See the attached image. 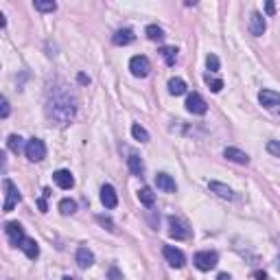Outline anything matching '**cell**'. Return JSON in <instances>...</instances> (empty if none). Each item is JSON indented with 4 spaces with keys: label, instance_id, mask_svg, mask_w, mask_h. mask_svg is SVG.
Instances as JSON below:
<instances>
[{
    "label": "cell",
    "instance_id": "obj_16",
    "mask_svg": "<svg viewBox=\"0 0 280 280\" xmlns=\"http://www.w3.org/2000/svg\"><path fill=\"white\" fill-rule=\"evenodd\" d=\"M77 265L81 269H88V267H92V263H94V254L90 252L88 247H79L77 249Z\"/></svg>",
    "mask_w": 280,
    "mask_h": 280
},
{
    "label": "cell",
    "instance_id": "obj_35",
    "mask_svg": "<svg viewBox=\"0 0 280 280\" xmlns=\"http://www.w3.org/2000/svg\"><path fill=\"white\" fill-rule=\"evenodd\" d=\"M265 11H267L269 16H272V13L276 11V4H274V2H267V4H265Z\"/></svg>",
    "mask_w": 280,
    "mask_h": 280
},
{
    "label": "cell",
    "instance_id": "obj_40",
    "mask_svg": "<svg viewBox=\"0 0 280 280\" xmlns=\"http://www.w3.org/2000/svg\"><path fill=\"white\" fill-rule=\"evenodd\" d=\"M64 280H77V278H73V276H66Z\"/></svg>",
    "mask_w": 280,
    "mask_h": 280
},
{
    "label": "cell",
    "instance_id": "obj_1",
    "mask_svg": "<svg viewBox=\"0 0 280 280\" xmlns=\"http://www.w3.org/2000/svg\"><path fill=\"white\" fill-rule=\"evenodd\" d=\"M77 114V99L70 90H66V85H57L48 92L46 101V116L53 120L55 125L64 127Z\"/></svg>",
    "mask_w": 280,
    "mask_h": 280
},
{
    "label": "cell",
    "instance_id": "obj_17",
    "mask_svg": "<svg viewBox=\"0 0 280 280\" xmlns=\"http://www.w3.org/2000/svg\"><path fill=\"white\" fill-rule=\"evenodd\" d=\"M223 156H226L228 160L237 162V164H249V156H247V154H243L241 149H234V147H226Z\"/></svg>",
    "mask_w": 280,
    "mask_h": 280
},
{
    "label": "cell",
    "instance_id": "obj_2",
    "mask_svg": "<svg viewBox=\"0 0 280 280\" xmlns=\"http://www.w3.org/2000/svg\"><path fill=\"white\" fill-rule=\"evenodd\" d=\"M2 186H4V203H2V210H4V212H11L13 208L18 206V201L22 200V197H20V193H18L16 184H13V182L9 180V177H4Z\"/></svg>",
    "mask_w": 280,
    "mask_h": 280
},
{
    "label": "cell",
    "instance_id": "obj_22",
    "mask_svg": "<svg viewBox=\"0 0 280 280\" xmlns=\"http://www.w3.org/2000/svg\"><path fill=\"white\" fill-rule=\"evenodd\" d=\"M138 200H140V203H145L147 208H151L154 206V201H156V193L151 191L149 186H142L138 191Z\"/></svg>",
    "mask_w": 280,
    "mask_h": 280
},
{
    "label": "cell",
    "instance_id": "obj_15",
    "mask_svg": "<svg viewBox=\"0 0 280 280\" xmlns=\"http://www.w3.org/2000/svg\"><path fill=\"white\" fill-rule=\"evenodd\" d=\"M136 40V35L131 29H120V31L114 33V38H112V42L116 44V46H127V44H131Z\"/></svg>",
    "mask_w": 280,
    "mask_h": 280
},
{
    "label": "cell",
    "instance_id": "obj_28",
    "mask_svg": "<svg viewBox=\"0 0 280 280\" xmlns=\"http://www.w3.org/2000/svg\"><path fill=\"white\" fill-rule=\"evenodd\" d=\"M131 136H134L136 140H140V142H147V140H149V131H147L142 125H138V123L131 125Z\"/></svg>",
    "mask_w": 280,
    "mask_h": 280
},
{
    "label": "cell",
    "instance_id": "obj_30",
    "mask_svg": "<svg viewBox=\"0 0 280 280\" xmlns=\"http://www.w3.org/2000/svg\"><path fill=\"white\" fill-rule=\"evenodd\" d=\"M206 66H208V70L215 75L217 70H219V57H217V55H208V57H206Z\"/></svg>",
    "mask_w": 280,
    "mask_h": 280
},
{
    "label": "cell",
    "instance_id": "obj_4",
    "mask_svg": "<svg viewBox=\"0 0 280 280\" xmlns=\"http://www.w3.org/2000/svg\"><path fill=\"white\" fill-rule=\"evenodd\" d=\"M193 263H195V267L201 269V272H210V269L217 267L219 256H217V252H197L195 256H193Z\"/></svg>",
    "mask_w": 280,
    "mask_h": 280
},
{
    "label": "cell",
    "instance_id": "obj_36",
    "mask_svg": "<svg viewBox=\"0 0 280 280\" xmlns=\"http://www.w3.org/2000/svg\"><path fill=\"white\" fill-rule=\"evenodd\" d=\"M38 206H40V210H42V212H46V197H44V195H42V200L38 201Z\"/></svg>",
    "mask_w": 280,
    "mask_h": 280
},
{
    "label": "cell",
    "instance_id": "obj_21",
    "mask_svg": "<svg viewBox=\"0 0 280 280\" xmlns=\"http://www.w3.org/2000/svg\"><path fill=\"white\" fill-rule=\"evenodd\" d=\"M169 92H171L173 96H182V94L186 92V81L180 79V77H173V79L169 81Z\"/></svg>",
    "mask_w": 280,
    "mask_h": 280
},
{
    "label": "cell",
    "instance_id": "obj_27",
    "mask_svg": "<svg viewBox=\"0 0 280 280\" xmlns=\"http://www.w3.org/2000/svg\"><path fill=\"white\" fill-rule=\"evenodd\" d=\"M162 53V57H164V62L169 64V66H175V62H177V48L175 46H164L160 50Z\"/></svg>",
    "mask_w": 280,
    "mask_h": 280
},
{
    "label": "cell",
    "instance_id": "obj_39",
    "mask_svg": "<svg viewBox=\"0 0 280 280\" xmlns=\"http://www.w3.org/2000/svg\"><path fill=\"white\" fill-rule=\"evenodd\" d=\"M254 276H256L258 280H265V278H267V276H265V272H256V274H254Z\"/></svg>",
    "mask_w": 280,
    "mask_h": 280
},
{
    "label": "cell",
    "instance_id": "obj_3",
    "mask_svg": "<svg viewBox=\"0 0 280 280\" xmlns=\"http://www.w3.org/2000/svg\"><path fill=\"white\" fill-rule=\"evenodd\" d=\"M169 234H171V239H175V241H186V239L191 237V228H188V223L184 219L171 217L169 219Z\"/></svg>",
    "mask_w": 280,
    "mask_h": 280
},
{
    "label": "cell",
    "instance_id": "obj_31",
    "mask_svg": "<svg viewBox=\"0 0 280 280\" xmlns=\"http://www.w3.org/2000/svg\"><path fill=\"white\" fill-rule=\"evenodd\" d=\"M267 151H269L272 156L280 158V142H278V140H269V142H267Z\"/></svg>",
    "mask_w": 280,
    "mask_h": 280
},
{
    "label": "cell",
    "instance_id": "obj_23",
    "mask_svg": "<svg viewBox=\"0 0 280 280\" xmlns=\"http://www.w3.org/2000/svg\"><path fill=\"white\" fill-rule=\"evenodd\" d=\"M7 149L13 151V154H20L22 149H27V145H24L22 138H20L18 134H11V136L7 138Z\"/></svg>",
    "mask_w": 280,
    "mask_h": 280
},
{
    "label": "cell",
    "instance_id": "obj_9",
    "mask_svg": "<svg viewBox=\"0 0 280 280\" xmlns=\"http://www.w3.org/2000/svg\"><path fill=\"white\" fill-rule=\"evenodd\" d=\"M4 232H7V237H9V241L13 243L16 247H20V243L24 241V230H22V226H20L18 221H7L4 223Z\"/></svg>",
    "mask_w": 280,
    "mask_h": 280
},
{
    "label": "cell",
    "instance_id": "obj_6",
    "mask_svg": "<svg viewBox=\"0 0 280 280\" xmlns=\"http://www.w3.org/2000/svg\"><path fill=\"white\" fill-rule=\"evenodd\" d=\"M129 70H131L134 77L145 79L147 75H149V70H151V64H149V59H147L145 55H136V57L129 59Z\"/></svg>",
    "mask_w": 280,
    "mask_h": 280
},
{
    "label": "cell",
    "instance_id": "obj_18",
    "mask_svg": "<svg viewBox=\"0 0 280 280\" xmlns=\"http://www.w3.org/2000/svg\"><path fill=\"white\" fill-rule=\"evenodd\" d=\"M210 191H215L219 197H223V200H237V195H234L232 188L221 184V182H210Z\"/></svg>",
    "mask_w": 280,
    "mask_h": 280
},
{
    "label": "cell",
    "instance_id": "obj_13",
    "mask_svg": "<svg viewBox=\"0 0 280 280\" xmlns=\"http://www.w3.org/2000/svg\"><path fill=\"white\" fill-rule=\"evenodd\" d=\"M101 201H103L105 208H116L119 206V197H116V191L112 184H105L101 188Z\"/></svg>",
    "mask_w": 280,
    "mask_h": 280
},
{
    "label": "cell",
    "instance_id": "obj_5",
    "mask_svg": "<svg viewBox=\"0 0 280 280\" xmlns=\"http://www.w3.org/2000/svg\"><path fill=\"white\" fill-rule=\"evenodd\" d=\"M24 154L31 162H40L46 158V145H44V140L40 138H31L27 142V149H24Z\"/></svg>",
    "mask_w": 280,
    "mask_h": 280
},
{
    "label": "cell",
    "instance_id": "obj_37",
    "mask_svg": "<svg viewBox=\"0 0 280 280\" xmlns=\"http://www.w3.org/2000/svg\"><path fill=\"white\" fill-rule=\"evenodd\" d=\"M217 280H232V278H230V274H219Z\"/></svg>",
    "mask_w": 280,
    "mask_h": 280
},
{
    "label": "cell",
    "instance_id": "obj_24",
    "mask_svg": "<svg viewBox=\"0 0 280 280\" xmlns=\"http://www.w3.org/2000/svg\"><path fill=\"white\" fill-rule=\"evenodd\" d=\"M35 9L42 13H53L55 9H57V2H53V0H35Z\"/></svg>",
    "mask_w": 280,
    "mask_h": 280
},
{
    "label": "cell",
    "instance_id": "obj_41",
    "mask_svg": "<svg viewBox=\"0 0 280 280\" xmlns=\"http://www.w3.org/2000/svg\"><path fill=\"white\" fill-rule=\"evenodd\" d=\"M276 112H278V114H280V108H276Z\"/></svg>",
    "mask_w": 280,
    "mask_h": 280
},
{
    "label": "cell",
    "instance_id": "obj_14",
    "mask_svg": "<svg viewBox=\"0 0 280 280\" xmlns=\"http://www.w3.org/2000/svg\"><path fill=\"white\" fill-rule=\"evenodd\" d=\"M156 184L160 191H164V193H175V180L169 175V173H158L156 175Z\"/></svg>",
    "mask_w": 280,
    "mask_h": 280
},
{
    "label": "cell",
    "instance_id": "obj_34",
    "mask_svg": "<svg viewBox=\"0 0 280 280\" xmlns=\"http://www.w3.org/2000/svg\"><path fill=\"white\" fill-rule=\"evenodd\" d=\"M96 221H99V223H101V226H105V228H108V230H110V232H116V228H114V223H112V221H110V219H105V217H96Z\"/></svg>",
    "mask_w": 280,
    "mask_h": 280
},
{
    "label": "cell",
    "instance_id": "obj_20",
    "mask_svg": "<svg viewBox=\"0 0 280 280\" xmlns=\"http://www.w3.org/2000/svg\"><path fill=\"white\" fill-rule=\"evenodd\" d=\"M127 166H129V171L134 173V175H142V171H145V162H142V158L136 156V154H131L127 158Z\"/></svg>",
    "mask_w": 280,
    "mask_h": 280
},
{
    "label": "cell",
    "instance_id": "obj_25",
    "mask_svg": "<svg viewBox=\"0 0 280 280\" xmlns=\"http://www.w3.org/2000/svg\"><path fill=\"white\" fill-rule=\"evenodd\" d=\"M203 81H206V85L212 90V92H221V88H223V81L219 79V77H215L212 73H208L206 77H203Z\"/></svg>",
    "mask_w": 280,
    "mask_h": 280
},
{
    "label": "cell",
    "instance_id": "obj_26",
    "mask_svg": "<svg viewBox=\"0 0 280 280\" xmlns=\"http://www.w3.org/2000/svg\"><path fill=\"white\" fill-rule=\"evenodd\" d=\"M145 33H147V38H149L151 42H160V40L164 38V31H162V29L158 27V24H149Z\"/></svg>",
    "mask_w": 280,
    "mask_h": 280
},
{
    "label": "cell",
    "instance_id": "obj_29",
    "mask_svg": "<svg viewBox=\"0 0 280 280\" xmlns=\"http://www.w3.org/2000/svg\"><path fill=\"white\" fill-rule=\"evenodd\" d=\"M75 210H77V201L75 200H62L59 201V212H62V215H73Z\"/></svg>",
    "mask_w": 280,
    "mask_h": 280
},
{
    "label": "cell",
    "instance_id": "obj_33",
    "mask_svg": "<svg viewBox=\"0 0 280 280\" xmlns=\"http://www.w3.org/2000/svg\"><path fill=\"white\" fill-rule=\"evenodd\" d=\"M108 276H110V280H123V274H120L119 267H114V265L108 269Z\"/></svg>",
    "mask_w": 280,
    "mask_h": 280
},
{
    "label": "cell",
    "instance_id": "obj_38",
    "mask_svg": "<svg viewBox=\"0 0 280 280\" xmlns=\"http://www.w3.org/2000/svg\"><path fill=\"white\" fill-rule=\"evenodd\" d=\"M79 83H90V79L85 75H79Z\"/></svg>",
    "mask_w": 280,
    "mask_h": 280
},
{
    "label": "cell",
    "instance_id": "obj_32",
    "mask_svg": "<svg viewBox=\"0 0 280 280\" xmlns=\"http://www.w3.org/2000/svg\"><path fill=\"white\" fill-rule=\"evenodd\" d=\"M7 116H9V101L2 96L0 99V119H7Z\"/></svg>",
    "mask_w": 280,
    "mask_h": 280
},
{
    "label": "cell",
    "instance_id": "obj_12",
    "mask_svg": "<svg viewBox=\"0 0 280 280\" xmlns=\"http://www.w3.org/2000/svg\"><path fill=\"white\" fill-rule=\"evenodd\" d=\"M53 180H55V184H57L59 188H64V191H70V188L75 186L73 173H70V171H64V169L55 171V173H53Z\"/></svg>",
    "mask_w": 280,
    "mask_h": 280
},
{
    "label": "cell",
    "instance_id": "obj_8",
    "mask_svg": "<svg viewBox=\"0 0 280 280\" xmlns=\"http://www.w3.org/2000/svg\"><path fill=\"white\" fill-rule=\"evenodd\" d=\"M186 110L191 112V114L201 116V114H206L208 103H206V101H203V96H201V94L193 92V94H188V99H186Z\"/></svg>",
    "mask_w": 280,
    "mask_h": 280
},
{
    "label": "cell",
    "instance_id": "obj_11",
    "mask_svg": "<svg viewBox=\"0 0 280 280\" xmlns=\"http://www.w3.org/2000/svg\"><path fill=\"white\" fill-rule=\"evenodd\" d=\"M258 101H261L263 108L276 110L278 105H280V94L274 92V90H261V92H258Z\"/></svg>",
    "mask_w": 280,
    "mask_h": 280
},
{
    "label": "cell",
    "instance_id": "obj_10",
    "mask_svg": "<svg viewBox=\"0 0 280 280\" xmlns=\"http://www.w3.org/2000/svg\"><path fill=\"white\" fill-rule=\"evenodd\" d=\"M247 27H249V33H252L254 38H261V35L265 33V29H267L263 13H258V11L249 13V24H247Z\"/></svg>",
    "mask_w": 280,
    "mask_h": 280
},
{
    "label": "cell",
    "instance_id": "obj_42",
    "mask_svg": "<svg viewBox=\"0 0 280 280\" xmlns=\"http://www.w3.org/2000/svg\"><path fill=\"white\" fill-rule=\"evenodd\" d=\"M278 269H280V261H278Z\"/></svg>",
    "mask_w": 280,
    "mask_h": 280
},
{
    "label": "cell",
    "instance_id": "obj_7",
    "mask_svg": "<svg viewBox=\"0 0 280 280\" xmlns=\"http://www.w3.org/2000/svg\"><path fill=\"white\" fill-rule=\"evenodd\" d=\"M162 254H164L166 263H169L171 267H175V269L184 267L186 256H184V252H182V249H177V247H173V245H164V247H162Z\"/></svg>",
    "mask_w": 280,
    "mask_h": 280
},
{
    "label": "cell",
    "instance_id": "obj_19",
    "mask_svg": "<svg viewBox=\"0 0 280 280\" xmlns=\"http://www.w3.org/2000/svg\"><path fill=\"white\" fill-rule=\"evenodd\" d=\"M20 249H22V252L27 254L29 258H38V256H40V247H38V243H35L33 239H29V237H24V241L20 243Z\"/></svg>",
    "mask_w": 280,
    "mask_h": 280
}]
</instances>
